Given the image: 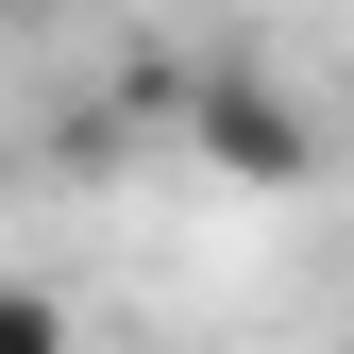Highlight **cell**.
Wrapping results in <instances>:
<instances>
[{
	"mask_svg": "<svg viewBox=\"0 0 354 354\" xmlns=\"http://www.w3.org/2000/svg\"><path fill=\"white\" fill-rule=\"evenodd\" d=\"M0 17H34V0H0Z\"/></svg>",
	"mask_w": 354,
	"mask_h": 354,
	"instance_id": "obj_3",
	"label": "cell"
},
{
	"mask_svg": "<svg viewBox=\"0 0 354 354\" xmlns=\"http://www.w3.org/2000/svg\"><path fill=\"white\" fill-rule=\"evenodd\" d=\"M186 136L236 169V186H304V118H287L253 68H203V84H186Z\"/></svg>",
	"mask_w": 354,
	"mask_h": 354,
	"instance_id": "obj_1",
	"label": "cell"
},
{
	"mask_svg": "<svg viewBox=\"0 0 354 354\" xmlns=\"http://www.w3.org/2000/svg\"><path fill=\"white\" fill-rule=\"evenodd\" d=\"M0 354H84V321H68L51 287H17V270H0Z\"/></svg>",
	"mask_w": 354,
	"mask_h": 354,
	"instance_id": "obj_2",
	"label": "cell"
}]
</instances>
